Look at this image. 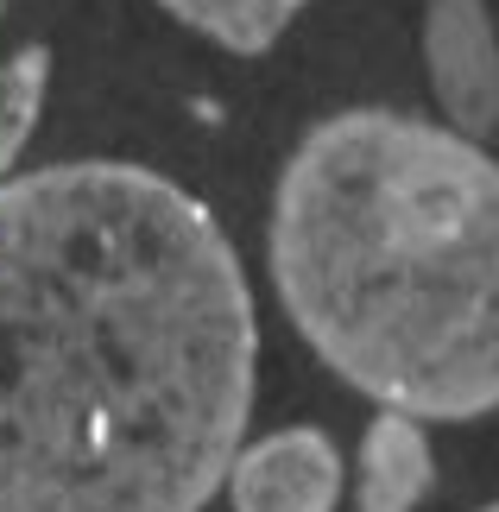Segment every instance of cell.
<instances>
[{"instance_id":"ba28073f","label":"cell","mask_w":499,"mask_h":512,"mask_svg":"<svg viewBox=\"0 0 499 512\" xmlns=\"http://www.w3.org/2000/svg\"><path fill=\"white\" fill-rule=\"evenodd\" d=\"M7 7H13V0H0V19H7Z\"/></svg>"},{"instance_id":"52a82bcc","label":"cell","mask_w":499,"mask_h":512,"mask_svg":"<svg viewBox=\"0 0 499 512\" xmlns=\"http://www.w3.org/2000/svg\"><path fill=\"white\" fill-rule=\"evenodd\" d=\"M51 95V51L45 45H19L13 57H0V184L19 177L13 165L26 159L38 114Z\"/></svg>"},{"instance_id":"7a4b0ae2","label":"cell","mask_w":499,"mask_h":512,"mask_svg":"<svg viewBox=\"0 0 499 512\" xmlns=\"http://www.w3.org/2000/svg\"><path fill=\"white\" fill-rule=\"evenodd\" d=\"M266 272L291 329L373 411H499V159L430 114L342 108L285 152Z\"/></svg>"},{"instance_id":"6da1fadb","label":"cell","mask_w":499,"mask_h":512,"mask_svg":"<svg viewBox=\"0 0 499 512\" xmlns=\"http://www.w3.org/2000/svg\"><path fill=\"white\" fill-rule=\"evenodd\" d=\"M253 392V285L203 196L133 159L0 184V512H203Z\"/></svg>"},{"instance_id":"8992f818","label":"cell","mask_w":499,"mask_h":512,"mask_svg":"<svg viewBox=\"0 0 499 512\" xmlns=\"http://www.w3.org/2000/svg\"><path fill=\"white\" fill-rule=\"evenodd\" d=\"M184 32L209 38L215 51L259 57L297 26V13H310L316 0H158Z\"/></svg>"},{"instance_id":"3957f363","label":"cell","mask_w":499,"mask_h":512,"mask_svg":"<svg viewBox=\"0 0 499 512\" xmlns=\"http://www.w3.org/2000/svg\"><path fill=\"white\" fill-rule=\"evenodd\" d=\"M424 76L443 127L468 140L499 127V26L487 0H424Z\"/></svg>"},{"instance_id":"9c48e42d","label":"cell","mask_w":499,"mask_h":512,"mask_svg":"<svg viewBox=\"0 0 499 512\" xmlns=\"http://www.w3.org/2000/svg\"><path fill=\"white\" fill-rule=\"evenodd\" d=\"M481 512H499V500H493V506H481Z\"/></svg>"},{"instance_id":"277c9868","label":"cell","mask_w":499,"mask_h":512,"mask_svg":"<svg viewBox=\"0 0 499 512\" xmlns=\"http://www.w3.org/2000/svg\"><path fill=\"white\" fill-rule=\"evenodd\" d=\"M228 512H342L348 462L323 424H278L228 468Z\"/></svg>"},{"instance_id":"5b68a950","label":"cell","mask_w":499,"mask_h":512,"mask_svg":"<svg viewBox=\"0 0 499 512\" xmlns=\"http://www.w3.org/2000/svg\"><path fill=\"white\" fill-rule=\"evenodd\" d=\"M348 494H354V512H424V500L436 494L430 424L405 418V411H373V424L361 430V449H354Z\"/></svg>"}]
</instances>
